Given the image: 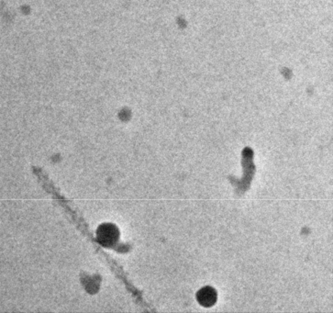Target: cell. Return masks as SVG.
I'll return each mask as SVG.
<instances>
[{
  "instance_id": "obj_1",
  "label": "cell",
  "mask_w": 333,
  "mask_h": 313,
  "mask_svg": "<svg viewBox=\"0 0 333 313\" xmlns=\"http://www.w3.org/2000/svg\"><path fill=\"white\" fill-rule=\"evenodd\" d=\"M197 297V301L200 303L203 307H211L217 300V293L212 287L206 286L198 291Z\"/></svg>"
}]
</instances>
